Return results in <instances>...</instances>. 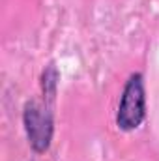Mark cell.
Wrapping results in <instances>:
<instances>
[{
	"mask_svg": "<svg viewBox=\"0 0 159 161\" xmlns=\"http://www.w3.org/2000/svg\"><path fill=\"white\" fill-rule=\"evenodd\" d=\"M52 101L45 99H30L25 105L23 111V124L28 137V142L36 154H43L49 150L52 133H54V122H52Z\"/></svg>",
	"mask_w": 159,
	"mask_h": 161,
	"instance_id": "1",
	"label": "cell"
},
{
	"mask_svg": "<svg viewBox=\"0 0 159 161\" xmlns=\"http://www.w3.org/2000/svg\"><path fill=\"white\" fill-rule=\"evenodd\" d=\"M146 116V92H144V79L140 73H133L125 82L122 99L118 105L116 124L123 131L137 129Z\"/></svg>",
	"mask_w": 159,
	"mask_h": 161,
	"instance_id": "2",
	"label": "cell"
},
{
	"mask_svg": "<svg viewBox=\"0 0 159 161\" xmlns=\"http://www.w3.org/2000/svg\"><path fill=\"white\" fill-rule=\"evenodd\" d=\"M56 84H58V71L54 68V64H49L47 69L43 71L41 77V88H43V97L52 101L56 96Z\"/></svg>",
	"mask_w": 159,
	"mask_h": 161,
	"instance_id": "3",
	"label": "cell"
}]
</instances>
